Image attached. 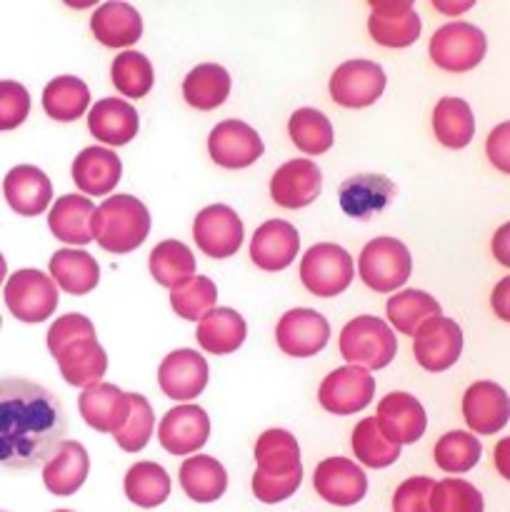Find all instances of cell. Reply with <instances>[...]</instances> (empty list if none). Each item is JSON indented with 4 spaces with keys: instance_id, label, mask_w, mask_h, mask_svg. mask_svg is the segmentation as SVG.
Wrapping results in <instances>:
<instances>
[{
    "instance_id": "obj_1",
    "label": "cell",
    "mask_w": 510,
    "mask_h": 512,
    "mask_svg": "<svg viewBox=\"0 0 510 512\" xmlns=\"http://www.w3.org/2000/svg\"><path fill=\"white\" fill-rule=\"evenodd\" d=\"M68 428L53 393L28 380L5 378L0 388V458L5 468L28 470L48 463Z\"/></svg>"
},
{
    "instance_id": "obj_2",
    "label": "cell",
    "mask_w": 510,
    "mask_h": 512,
    "mask_svg": "<svg viewBox=\"0 0 510 512\" xmlns=\"http://www.w3.org/2000/svg\"><path fill=\"white\" fill-rule=\"evenodd\" d=\"M148 233L150 213L133 195H113L95 210L93 235L108 253H130L145 243Z\"/></svg>"
},
{
    "instance_id": "obj_3",
    "label": "cell",
    "mask_w": 510,
    "mask_h": 512,
    "mask_svg": "<svg viewBox=\"0 0 510 512\" xmlns=\"http://www.w3.org/2000/svg\"><path fill=\"white\" fill-rule=\"evenodd\" d=\"M398 340L385 320L373 315H358L340 333V355L348 365L363 370H383L393 363Z\"/></svg>"
},
{
    "instance_id": "obj_4",
    "label": "cell",
    "mask_w": 510,
    "mask_h": 512,
    "mask_svg": "<svg viewBox=\"0 0 510 512\" xmlns=\"http://www.w3.org/2000/svg\"><path fill=\"white\" fill-rule=\"evenodd\" d=\"M413 270V258L405 243L395 238H375L363 248L358 260L360 280L375 293L403 288Z\"/></svg>"
},
{
    "instance_id": "obj_5",
    "label": "cell",
    "mask_w": 510,
    "mask_h": 512,
    "mask_svg": "<svg viewBox=\"0 0 510 512\" xmlns=\"http://www.w3.org/2000/svg\"><path fill=\"white\" fill-rule=\"evenodd\" d=\"M355 265L345 248L333 243H318L300 260V280L318 298H335L353 283Z\"/></svg>"
},
{
    "instance_id": "obj_6",
    "label": "cell",
    "mask_w": 510,
    "mask_h": 512,
    "mask_svg": "<svg viewBox=\"0 0 510 512\" xmlns=\"http://www.w3.org/2000/svg\"><path fill=\"white\" fill-rule=\"evenodd\" d=\"M3 298L15 320L43 323L58 308V285L40 270H18L5 283Z\"/></svg>"
},
{
    "instance_id": "obj_7",
    "label": "cell",
    "mask_w": 510,
    "mask_h": 512,
    "mask_svg": "<svg viewBox=\"0 0 510 512\" xmlns=\"http://www.w3.org/2000/svg\"><path fill=\"white\" fill-rule=\"evenodd\" d=\"M485 50H488V40H485L483 30L463 23V20H455V23L435 30L428 53L438 68L448 70V73H465L485 58Z\"/></svg>"
},
{
    "instance_id": "obj_8",
    "label": "cell",
    "mask_w": 510,
    "mask_h": 512,
    "mask_svg": "<svg viewBox=\"0 0 510 512\" xmlns=\"http://www.w3.org/2000/svg\"><path fill=\"white\" fill-rule=\"evenodd\" d=\"M415 360L423 370L443 373L458 363L463 353V330L450 318H430L413 335Z\"/></svg>"
},
{
    "instance_id": "obj_9",
    "label": "cell",
    "mask_w": 510,
    "mask_h": 512,
    "mask_svg": "<svg viewBox=\"0 0 510 512\" xmlns=\"http://www.w3.org/2000/svg\"><path fill=\"white\" fill-rule=\"evenodd\" d=\"M383 90L385 73L373 60H348L330 75V98L343 108H368Z\"/></svg>"
},
{
    "instance_id": "obj_10",
    "label": "cell",
    "mask_w": 510,
    "mask_h": 512,
    "mask_svg": "<svg viewBox=\"0 0 510 512\" xmlns=\"http://www.w3.org/2000/svg\"><path fill=\"white\" fill-rule=\"evenodd\" d=\"M423 20L410 0H378L370 3L368 33L383 48H408L420 38Z\"/></svg>"
},
{
    "instance_id": "obj_11",
    "label": "cell",
    "mask_w": 510,
    "mask_h": 512,
    "mask_svg": "<svg viewBox=\"0 0 510 512\" xmlns=\"http://www.w3.org/2000/svg\"><path fill=\"white\" fill-rule=\"evenodd\" d=\"M193 238L208 258L225 260L243 243V220L228 205H208L195 218Z\"/></svg>"
},
{
    "instance_id": "obj_12",
    "label": "cell",
    "mask_w": 510,
    "mask_h": 512,
    "mask_svg": "<svg viewBox=\"0 0 510 512\" xmlns=\"http://www.w3.org/2000/svg\"><path fill=\"white\" fill-rule=\"evenodd\" d=\"M375 395V380L368 370L345 365L333 370L328 378L320 383L318 400L328 413L333 415H353L358 410L368 408Z\"/></svg>"
},
{
    "instance_id": "obj_13",
    "label": "cell",
    "mask_w": 510,
    "mask_h": 512,
    "mask_svg": "<svg viewBox=\"0 0 510 512\" xmlns=\"http://www.w3.org/2000/svg\"><path fill=\"white\" fill-rule=\"evenodd\" d=\"M275 340H278V348L290 358H313L328 345L330 325L315 310L295 308L278 320Z\"/></svg>"
},
{
    "instance_id": "obj_14",
    "label": "cell",
    "mask_w": 510,
    "mask_h": 512,
    "mask_svg": "<svg viewBox=\"0 0 510 512\" xmlns=\"http://www.w3.org/2000/svg\"><path fill=\"white\" fill-rule=\"evenodd\" d=\"M263 150L260 135L243 120H223L208 135V153L220 168H248L263 155Z\"/></svg>"
},
{
    "instance_id": "obj_15",
    "label": "cell",
    "mask_w": 510,
    "mask_h": 512,
    "mask_svg": "<svg viewBox=\"0 0 510 512\" xmlns=\"http://www.w3.org/2000/svg\"><path fill=\"white\" fill-rule=\"evenodd\" d=\"M375 425L390 443L410 445L423 438L428 418L420 400H415L410 393H388L378 403Z\"/></svg>"
},
{
    "instance_id": "obj_16",
    "label": "cell",
    "mask_w": 510,
    "mask_h": 512,
    "mask_svg": "<svg viewBox=\"0 0 510 512\" xmlns=\"http://www.w3.org/2000/svg\"><path fill=\"white\" fill-rule=\"evenodd\" d=\"M313 488L325 503L338 505V508H350L360 503L368 493V478L363 470L345 458L320 460L313 475Z\"/></svg>"
},
{
    "instance_id": "obj_17",
    "label": "cell",
    "mask_w": 510,
    "mask_h": 512,
    "mask_svg": "<svg viewBox=\"0 0 510 512\" xmlns=\"http://www.w3.org/2000/svg\"><path fill=\"white\" fill-rule=\"evenodd\" d=\"M210 420L198 405H178L160 420L158 440L170 455H193L208 443Z\"/></svg>"
},
{
    "instance_id": "obj_18",
    "label": "cell",
    "mask_w": 510,
    "mask_h": 512,
    "mask_svg": "<svg viewBox=\"0 0 510 512\" xmlns=\"http://www.w3.org/2000/svg\"><path fill=\"white\" fill-rule=\"evenodd\" d=\"M323 190V173L313 160H288L270 178V195L280 208L298 210L313 203Z\"/></svg>"
},
{
    "instance_id": "obj_19",
    "label": "cell",
    "mask_w": 510,
    "mask_h": 512,
    "mask_svg": "<svg viewBox=\"0 0 510 512\" xmlns=\"http://www.w3.org/2000/svg\"><path fill=\"white\" fill-rule=\"evenodd\" d=\"M158 385L170 400H195L208 385V363L190 348L173 350L160 363Z\"/></svg>"
},
{
    "instance_id": "obj_20",
    "label": "cell",
    "mask_w": 510,
    "mask_h": 512,
    "mask_svg": "<svg viewBox=\"0 0 510 512\" xmlns=\"http://www.w3.org/2000/svg\"><path fill=\"white\" fill-rule=\"evenodd\" d=\"M463 418L473 433H498L508 425V395L498 383L478 380L463 395Z\"/></svg>"
},
{
    "instance_id": "obj_21",
    "label": "cell",
    "mask_w": 510,
    "mask_h": 512,
    "mask_svg": "<svg viewBox=\"0 0 510 512\" xmlns=\"http://www.w3.org/2000/svg\"><path fill=\"white\" fill-rule=\"evenodd\" d=\"M300 248V235L285 220H268L255 230L253 240H250V260L258 265L260 270H285L295 260Z\"/></svg>"
},
{
    "instance_id": "obj_22",
    "label": "cell",
    "mask_w": 510,
    "mask_h": 512,
    "mask_svg": "<svg viewBox=\"0 0 510 512\" xmlns=\"http://www.w3.org/2000/svg\"><path fill=\"white\" fill-rule=\"evenodd\" d=\"M3 195L15 213L33 218V215L48 210L50 200H53V183L43 170L33 168V165H15L3 180Z\"/></svg>"
},
{
    "instance_id": "obj_23",
    "label": "cell",
    "mask_w": 510,
    "mask_h": 512,
    "mask_svg": "<svg viewBox=\"0 0 510 512\" xmlns=\"http://www.w3.org/2000/svg\"><path fill=\"white\" fill-rule=\"evenodd\" d=\"M78 410L85 423L98 433H118L130 415V393L110 383L83 390L78 398Z\"/></svg>"
},
{
    "instance_id": "obj_24",
    "label": "cell",
    "mask_w": 510,
    "mask_h": 512,
    "mask_svg": "<svg viewBox=\"0 0 510 512\" xmlns=\"http://www.w3.org/2000/svg\"><path fill=\"white\" fill-rule=\"evenodd\" d=\"M395 195L393 180L378 173H360L345 180L338 190L340 208L348 218L368 220L370 215L380 213L390 198Z\"/></svg>"
},
{
    "instance_id": "obj_25",
    "label": "cell",
    "mask_w": 510,
    "mask_h": 512,
    "mask_svg": "<svg viewBox=\"0 0 510 512\" xmlns=\"http://www.w3.org/2000/svg\"><path fill=\"white\" fill-rule=\"evenodd\" d=\"M95 205L85 195H63L55 200L53 210L48 215L50 233L68 245H88L93 243V218Z\"/></svg>"
},
{
    "instance_id": "obj_26",
    "label": "cell",
    "mask_w": 510,
    "mask_h": 512,
    "mask_svg": "<svg viewBox=\"0 0 510 512\" xmlns=\"http://www.w3.org/2000/svg\"><path fill=\"white\" fill-rule=\"evenodd\" d=\"M88 470V450L78 440H65L58 448V453L43 465V483L53 495L68 498V495H75L83 488Z\"/></svg>"
},
{
    "instance_id": "obj_27",
    "label": "cell",
    "mask_w": 510,
    "mask_h": 512,
    "mask_svg": "<svg viewBox=\"0 0 510 512\" xmlns=\"http://www.w3.org/2000/svg\"><path fill=\"white\" fill-rule=\"evenodd\" d=\"M55 360H58L60 375L65 378V383L85 390L100 385L105 370H108V355L100 348L98 338H85L68 345V348L55 355Z\"/></svg>"
},
{
    "instance_id": "obj_28",
    "label": "cell",
    "mask_w": 510,
    "mask_h": 512,
    "mask_svg": "<svg viewBox=\"0 0 510 512\" xmlns=\"http://www.w3.org/2000/svg\"><path fill=\"white\" fill-rule=\"evenodd\" d=\"M123 175V163L108 148H85L73 163V180L85 195H108Z\"/></svg>"
},
{
    "instance_id": "obj_29",
    "label": "cell",
    "mask_w": 510,
    "mask_h": 512,
    "mask_svg": "<svg viewBox=\"0 0 510 512\" xmlns=\"http://www.w3.org/2000/svg\"><path fill=\"white\" fill-rule=\"evenodd\" d=\"M138 113L130 103L118 98H103L90 108L88 130L95 140L108 145H125L138 133Z\"/></svg>"
},
{
    "instance_id": "obj_30",
    "label": "cell",
    "mask_w": 510,
    "mask_h": 512,
    "mask_svg": "<svg viewBox=\"0 0 510 512\" xmlns=\"http://www.w3.org/2000/svg\"><path fill=\"white\" fill-rule=\"evenodd\" d=\"M255 463H258L255 473L265 478H288V475L303 473L298 440L288 430L280 428L265 430L260 435L255 443Z\"/></svg>"
},
{
    "instance_id": "obj_31",
    "label": "cell",
    "mask_w": 510,
    "mask_h": 512,
    "mask_svg": "<svg viewBox=\"0 0 510 512\" xmlns=\"http://www.w3.org/2000/svg\"><path fill=\"white\" fill-rule=\"evenodd\" d=\"M95 40L105 48H125L133 45L143 35V18L138 10L128 3H103L90 18Z\"/></svg>"
},
{
    "instance_id": "obj_32",
    "label": "cell",
    "mask_w": 510,
    "mask_h": 512,
    "mask_svg": "<svg viewBox=\"0 0 510 512\" xmlns=\"http://www.w3.org/2000/svg\"><path fill=\"white\" fill-rule=\"evenodd\" d=\"M180 485L195 503H215L228 490V473L210 455H190L180 465Z\"/></svg>"
},
{
    "instance_id": "obj_33",
    "label": "cell",
    "mask_w": 510,
    "mask_h": 512,
    "mask_svg": "<svg viewBox=\"0 0 510 512\" xmlns=\"http://www.w3.org/2000/svg\"><path fill=\"white\" fill-rule=\"evenodd\" d=\"M248 335L243 315L233 308H215L198 323V343L200 348L213 355H228L243 345Z\"/></svg>"
},
{
    "instance_id": "obj_34",
    "label": "cell",
    "mask_w": 510,
    "mask_h": 512,
    "mask_svg": "<svg viewBox=\"0 0 510 512\" xmlns=\"http://www.w3.org/2000/svg\"><path fill=\"white\" fill-rule=\"evenodd\" d=\"M148 268L155 283L173 293V290L183 288L185 283L195 278L193 250L180 243V240H163V243L150 250Z\"/></svg>"
},
{
    "instance_id": "obj_35",
    "label": "cell",
    "mask_w": 510,
    "mask_h": 512,
    "mask_svg": "<svg viewBox=\"0 0 510 512\" xmlns=\"http://www.w3.org/2000/svg\"><path fill=\"white\" fill-rule=\"evenodd\" d=\"M50 275L55 285L70 295H88L100 280V268L95 258L85 250L63 248L50 258Z\"/></svg>"
},
{
    "instance_id": "obj_36",
    "label": "cell",
    "mask_w": 510,
    "mask_h": 512,
    "mask_svg": "<svg viewBox=\"0 0 510 512\" xmlns=\"http://www.w3.org/2000/svg\"><path fill=\"white\" fill-rule=\"evenodd\" d=\"M230 73L223 65H195L183 80V98L198 110H215L228 100Z\"/></svg>"
},
{
    "instance_id": "obj_37",
    "label": "cell",
    "mask_w": 510,
    "mask_h": 512,
    "mask_svg": "<svg viewBox=\"0 0 510 512\" xmlns=\"http://www.w3.org/2000/svg\"><path fill=\"white\" fill-rule=\"evenodd\" d=\"M433 130L435 138H438L445 148H465L475 135L473 110H470V105L460 98L438 100V105H435L433 110Z\"/></svg>"
},
{
    "instance_id": "obj_38",
    "label": "cell",
    "mask_w": 510,
    "mask_h": 512,
    "mask_svg": "<svg viewBox=\"0 0 510 512\" xmlns=\"http://www.w3.org/2000/svg\"><path fill=\"white\" fill-rule=\"evenodd\" d=\"M90 105V90L75 75H60V78L50 80L43 90V108L45 113L60 123H70L78 120L80 115L88 110Z\"/></svg>"
},
{
    "instance_id": "obj_39",
    "label": "cell",
    "mask_w": 510,
    "mask_h": 512,
    "mask_svg": "<svg viewBox=\"0 0 510 512\" xmlns=\"http://www.w3.org/2000/svg\"><path fill=\"white\" fill-rule=\"evenodd\" d=\"M390 325L403 335H415V330L430 318H440V303L423 290H403L395 293L385 305Z\"/></svg>"
},
{
    "instance_id": "obj_40",
    "label": "cell",
    "mask_w": 510,
    "mask_h": 512,
    "mask_svg": "<svg viewBox=\"0 0 510 512\" xmlns=\"http://www.w3.org/2000/svg\"><path fill=\"white\" fill-rule=\"evenodd\" d=\"M125 495L140 508H158L170 495V478L158 463H135L125 473Z\"/></svg>"
},
{
    "instance_id": "obj_41",
    "label": "cell",
    "mask_w": 510,
    "mask_h": 512,
    "mask_svg": "<svg viewBox=\"0 0 510 512\" xmlns=\"http://www.w3.org/2000/svg\"><path fill=\"white\" fill-rule=\"evenodd\" d=\"M288 135L303 153L323 155L333 145V125L328 115L315 108H300L290 115Z\"/></svg>"
},
{
    "instance_id": "obj_42",
    "label": "cell",
    "mask_w": 510,
    "mask_h": 512,
    "mask_svg": "<svg viewBox=\"0 0 510 512\" xmlns=\"http://www.w3.org/2000/svg\"><path fill=\"white\" fill-rule=\"evenodd\" d=\"M480 455H483V445L475 438L473 433H463V430H453V433H445L438 440L433 450L435 465L445 473H468L478 465Z\"/></svg>"
},
{
    "instance_id": "obj_43",
    "label": "cell",
    "mask_w": 510,
    "mask_h": 512,
    "mask_svg": "<svg viewBox=\"0 0 510 512\" xmlns=\"http://www.w3.org/2000/svg\"><path fill=\"white\" fill-rule=\"evenodd\" d=\"M110 78L113 85L125 95V98H145L150 93L155 83V73L150 60L143 53H135V50H125L118 58L113 60V68H110Z\"/></svg>"
},
{
    "instance_id": "obj_44",
    "label": "cell",
    "mask_w": 510,
    "mask_h": 512,
    "mask_svg": "<svg viewBox=\"0 0 510 512\" xmlns=\"http://www.w3.org/2000/svg\"><path fill=\"white\" fill-rule=\"evenodd\" d=\"M353 453L365 468H388L400 458V445L390 443L375 425V418H365L353 430Z\"/></svg>"
},
{
    "instance_id": "obj_45",
    "label": "cell",
    "mask_w": 510,
    "mask_h": 512,
    "mask_svg": "<svg viewBox=\"0 0 510 512\" xmlns=\"http://www.w3.org/2000/svg\"><path fill=\"white\" fill-rule=\"evenodd\" d=\"M215 303H218V288L205 275H195L190 283L170 293V305H173L175 315H180L183 320H193V323L195 320L200 323L210 310H215Z\"/></svg>"
},
{
    "instance_id": "obj_46",
    "label": "cell",
    "mask_w": 510,
    "mask_h": 512,
    "mask_svg": "<svg viewBox=\"0 0 510 512\" xmlns=\"http://www.w3.org/2000/svg\"><path fill=\"white\" fill-rule=\"evenodd\" d=\"M483 495L468 480H440L430 493V512H483Z\"/></svg>"
},
{
    "instance_id": "obj_47",
    "label": "cell",
    "mask_w": 510,
    "mask_h": 512,
    "mask_svg": "<svg viewBox=\"0 0 510 512\" xmlns=\"http://www.w3.org/2000/svg\"><path fill=\"white\" fill-rule=\"evenodd\" d=\"M153 428L155 415L150 403L143 395L130 393V415L128 420H125L123 428L113 435L115 443H118L120 450H125V453H138V450H143L145 445H148Z\"/></svg>"
},
{
    "instance_id": "obj_48",
    "label": "cell",
    "mask_w": 510,
    "mask_h": 512,
    "mask_svg": "<svg viewBox=\"0 0 510 512\" xmlns=\"http://www.w3.org/2000/svg\"><path fill=\"white\" fill-rule=\"evenodd\" d=\"M95 338V328L85 315L80 313H68L63 318L55 320L48 330V350L50 355H58L60 350H65L68 345L78 343V340Z\"/></svg>"
},
{
    "instance_id": "obj_49",
    "label": "cell",
    "mask_w": 510,
    "mask_h": 512,
    "mask_svg": "<svg viewBox=\"0 0 510 512\" xmlns=\"http://www.w3.org/2000/svg\"><path fill=\"white\" fill-rule=\"evenodd\" d=\"M30 93L15 80H0V128L13 130L28 118Z\"/></svg>"
},
{
    "instance_id": "obj_50",
    "label": "cell",
    "mask_w": 510,
    "mask_h": 512,
    "mask_svg": "<svg viewBox=\"0 0 510 512\" xmlns=\"http://www.w3.org/2000/svg\"><path fill=\"white\" fill-rule=\"evenodd\" d=\"M435 480L418 475L408 478L393 495V512H430V493Z\"/></svg>"
},
{
    "instance_id": "obj_51",
    "label": "cell",
    "mask_w": 510,
    "mask_h": 512,
    "mask_svg": "<svg viewBox=\"0 0 510 512\" xmlns=\"http://www.w3.org/2000/svg\"><path fill=\"white\" fill-rule=\"evenodd\" d=\"M508 123H500L493 133L488 135V158L490 163L495 165L498 170L508 173L510 163H508Z\"/></svg>"
},
{
    "instance_id": "obj_52",
    "label": "cell",
    "mask_w": 510,
    "mask_h": 512,
    "mask_svg": "<svg viewBox=\"0 0 510 512\" xmlns=\"http://www.w3.org/2000/svg\"><path fill=\"white\" fill-rule=\"evenodd\" d=\"M508 280L510 278H503L498 283V288L493 290V308L500 315V320H508Z\"/></svg>"
},
{
    "instance_id": "obj_53",
    "label": "cell",
    "mask_w": 510,
    "mask_h": 512,
    "mask_svg": "<svg viewBox=\"0 0 510 512\" xmlns=\"http://www.w3.org/2000/svg\"><path fill=\"white\" fill-rule=\"evenodd\" d=\"M508 225H503V228L498 230V235H495V243H493V250H495V255H498V260L503 265H508L510 260H508Z\"/></svg>"
},
{
    "instance_id": "obj_54",
    "label": "cell",
    "mask_w": 510,
    "mask_h": 512,
    "mask_svg": "<svg viewBox=\"0 0 510 512\" xmlns=\"http://www.w3.org/2000/svg\"><path fill=\"white\" fill-rule=\"evenodd\" d=\"M495 463H498V470L503 478H508V438L500 440L498 450H495Z\"/></svg>"
},
{
    "instance_id": "obj_55",
    "label": "cell",
    "mask_w": 510,
    "mask_h": 512,
    "mask_svg": "<svg viewBox=\"0 0 510 512\" xmlns=\"http://www.w3.org/2000/svg\"><path fill=\"white\" fill-rule=\"evenodd\" d=\"M435 10H440V13H465V10L473 8V3H440V0H435L433 3Z\"/></svg>"
},
{
    "instance_id": "obj_56",
    "label": "cell",
    "mask_w": 510,
    "mask_h": 512,
    "mask_svg": "<svg viewBox=\"0 0 510 512\" xmlns=\"http://www.w3.org/2000/svg\"><path fill=\"white\" fill-rule=\"evenodd\" d=\"M55 512H73V510H55Z\"/></svg>"
}]
</instances>
